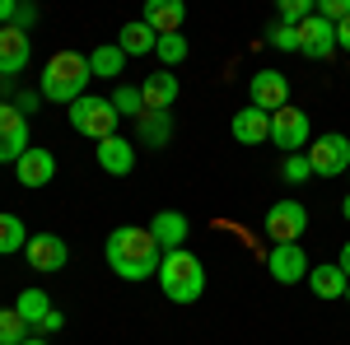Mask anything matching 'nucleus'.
<instances>
[{
  "instance_id": "obj_1",
  "label": "nucleus",
  "mask_w": 350,
  "mask_h": 345,
  "mask_svg": "<svg viewBox=\"0 0 350 345\" xmlns=\"http://www.w3.org/2000/svg\"><path fill=\"white\" fill-rule=\"evenodd\" d=\"M103 252H108L112 275H122V280H150V275H159V262H163V247L154 243V234L140 229V224L112 229Z\"/></svg>"
},
{
  "instance_id": "obj_2",
  "label": "nucleus",
  "mask_w": 350,
  "mask_h": 345,
  "mask_svg": "<svg viewBox=\"0 0 350 345\" xmlns=\"http://www.w3.org/2000/svg\"><path fill=\"white\" fill-rule=\"evenodd\" d=\"M89 56L80 52H52L47 56V66H42V80H38V94L47 98V103H80L84 94H89Z\"/></svg>"
},
{
  "instance_id": "obj_3",
  "label": "nucleus",
  "mask_w": 350,
  "mask_h": 345,
  "mask_svg": "<svg viewBox=\"0 0 350 345\" xmlns=\"http://www.w3.org/2000/svg\"><path fill=\"white\" fill-rule=\"evenodd\" d=\"M154 280L163 285V299H173V303H196V299L206 294V266H201L196 252L178 247V252H163Z\"/></svg>"
},
{
  "instance_id": "obj_4",
  "label": "nucleus",
  "mask_w": 350,
  "mask_h": 345,
  "mask_svg": "<svg viewBox=\"0 0 350 345\" xmlns=\"http://www.w3.org/2000/svg\"><path fill=\"white\" fill-rule=\"evenodd\" d=\"M70 126H75L84 140L103 145V140H112V135H117L122 117H117L112 98H103V94H84L80 103H70Z\"/></svg>"
},
{
  "instance_id": "obj_5",
  "label": "nucleus",
  "mask_w": 350,
  "mask_h": 345,
  "mask_svg": "<svg viewBox=\"0 0 350 345\" xmlns=\"http://www.w3.org/2000/svg\"><path fill=\"white\" fill-rule=\"evenodd\" d=\"M308 154V168H313V178H341L350 173V140L341 131H327L313 140V150H304Z\"/></svg>"
},
{
  "instance_id": "obj_6",
  "label": "nucleus",
  "mask_w": 350,
  "mask_h": 345,
  "mask_svg": "<svg viewBox=\"0 0 350 345\" xmlns=\"http://www.w3.org/2000/svg\"><path fill=\"white\" fill-rule=\"evenodd\" d=\"M262 229H267L271 247L275 243H299L304 238V229H308V210H304V201H275L262 219Z\"/></svg>"
},
{
  "instance_id": "obj_7",
  "label": "nucleus",
  "mask_w": 350,
  "mask_h": 345,
  "mask_svg": "<svg viewBox=\"0 0 350 345\" xmlns=\"http://www.w3.org/2000/svg\"><path fill=\"white\" fill-rule=\"evenodd\" d=\"M308 112H299V107H280L275 117H271V145L275 150H285V154H304L308 150Z\"/></svg>"
},
{
  "instance_id": "obj_8",
  "label": "nucleus",
  "mask_w": 350,
  "mask_h": 345,
  "mask_svg": "<svg viewBox=\"0 0 350 345\" xmlns=\"http://www.w3.org/2000/svg\"><path fill=\"white\" fill-rule=\"evenodd\" d=\"M28 61H33V38H28L24 28H0V84L19 80L28 70Z\"/></svg>"
},
{
  "instance_id": "obj_9",
  "label": "nucleus",
  "mask_w": 350,
  "mask_h": 345,
  "mask_svg": "<svg viewBox=\"0 0 350 345\" xmlns=\"http://www.w3.org/2000/svg\"><path fill=\"white\" fill-rule=\"evenodd\" d=\"M28 150V117L14 103H0V163H19Z\"/></svg>"
},
{
  "instance_id": "obj_10",
  "label": "nucleus",
  "mask_w": 350,
  "mask_h": 345,
  "mask_svg": "<svg viewBox=\"0 0 350 345\" xmlns=\"http://www.w3.org/2000/svg\"><path fill=\"white\" fill-rule=\"evenodd\" d=\"M267 271H271L275 285H299V280H308L313 266H308V252L299 243H275L271 257H267Z\"/></svg>"
},
{
  "instance_id": "obj_11",
  "label": "nucleus",
  "mask_w": 350,
  "mask_h": 345,
  "mask_svg": "<svg viewBox=\"0 0 350 345\" xmlns=\"http://www.w3.org/2000/svg\"><path fill=\"white\" fill-rule=\"evenodd\" d=\"M24 257L38 275H56L61 266L70 262V247H66V238H56V234H33L28 247H24Z\"/></svg>"
},
{
  "instance_id": "obj_12",
  "label": "nucleus",
  "mask_w": 350,
  "mask_h": 345,
  "mask_svg": "<svg viewBox=\"0 0 350 345\" xmlns=\"http://www.w3.org/2000/svg\"><path fill=\"white\" fill-rule=\"evenodd\" d=\"M247 94H252V107H262V112H280V107H290V80L280 75V70H257L252 84H247Z\"/></svg>"
},
{
  "instance_id": "obj_13",
  "label": "nucleus",
  "mask_w": 350,
  "mask_h": 345,
  "mask_svg": "<svg viewBox=\"0 0 350 345\" xmlns=\"http://www.w3.org/2000/svg\"><path fill=\"white\" fill-rule=\"evenodd\" d=\"M332 52H336V24H327L323 14H313L308 24L299 28V56H308V61H327Z\"/></svg>"
},
{
  "instance_id": "obj_14",
  "label": "nucleus",
  "mask_w": 350,
  "mask_h": 345,
  "mask_svg": "<svg viewBox=\"0 0 350 345\" xmlns=\"http://www.w3.org/2000/svg\"><path fill=\"white\" fill-rule=\"evenodd\" d=\"M178 94H183V84L173 70H154V75H145L140 80V98H145V112H168V107L178 103Z\"/></svg>"
},
{
  "instance_id": "obj_15",
  "label": "nucleus",
  "mask_w": 350,
  "mask_h": 345,
  "mask_svg": "<svg viewBox=\"0 0 350 345\" xmlns=\"http://www.w3.org/2000/svg\"><path fill=\"white\" fill-rule=\"evenodd\" d=\"M229 131H234L239 145H267V140H271V112H262V107L247 103L243 112H234Z\"/></svg>"
},
{
  "instance_id": "obj_16",
  "label": "nucleus",
  "mask_w": 350,
  "mask_h": 345,
  "mask_svg": "<svg viewBox=\"0 0 350 345\" xmlns=\"http://www.w3.org/2000/svg\"><path fill=\"white\" fill-rule=\"evenodd\" d=\"M150 234H154V243H159L163 252H178V247H187L191 224H187L183 210H159L154 219H150Z\"/></svg>"
},
{
  "instance_id": "obj_17",
  "label": "nucleus",
  "mask_w": 350,
  "mask_h": 345,
  "mask_svg": "<svg viewBox=\"0 0 350 345\" xmlns=\"http://www.w3.org/2000/svg\"><path fill=\"white\" fill-rule=\"evenodd\" d=\"M14 178H19V187H52L56 154H52V150H28L24 159L14 163Z\"/></svg>"
},
{
  "instance_id": "obj_18",
  "label": "nucleus",
  "mask_w": 350,
  "mask_h": 345,
  "mask_svg": "<svg viewBox=\"0 0 350 345\" xmlns=\"http://www.w3.org/2000/svg\"><path fill=\"white\" fill-rule=\"evenodd\" d=\"M140 19L154 28L159 38H168V33H183V24H187V5H183V0H150Z\"/></svg>"
},
{
  "instance_id": "obj_19",
  "label": "nucleus",
  "mask_w": 350,
  "mask_h": 345,
  "mask_svg": "<svg viewBox=\"0 0 350 345\" xmlns=\"http://www.w3.org/2000/svg\"><path fill=\"white\" fill-rule=\"evenodd\" d=\"M94 154H98V168H103V173H112V178H126V173L135 168V150L126 145V140H122V135L103 140Z\"/></svg>"
},
{
  "instance_id": "obj_20",
  "label": "nucleus",
  "mask_w": 350,
  "mask_h": 345,
  "mask_svg": "<svg viewBox=\"0 0 350 345\" xmlns=\"http://www.w3.org/2000/svg\"><path fill=\"white\" fill-rule=\"evenodd\" d=\"M154 42H159V33L145 24V19H131V24H122V33H117V47L126 56H150Z\"/></svg>"
},
{
  "instance_id": "obj_21",
  "label": "nucleus",
  "mask_w": 350,
  "mask_h": 345,
  "mask_svg": "<svg viewBox=\"0 0 350 345\" xmlns=\"http://www.w3.org/2000/svg\"><path fill=\"white\" fill-rule=\"evenodd\" d=\"M308 285H313V294H318V299H346V271H341V266L336 262H323V266H313V271H308Z\"/></svg>"
},
{
  "instance_id": "obj_22",
  "label": "nucleus",
  "mask_w": 350,
  "mask_h": 345,
  "mask_svg": "<svg viewBox=\"0 0 350 345\" xmlns=\"http://www.w3.org/2000/svg\"><path fill=\"white\" fill-rule=\"evenodd\" d=\"M135 131H140V145L163 150V145L173 140V112H145V117L135 122Z\"/></svg>"
},
{
  "instance_id": "obj_23",
  "label": "nucleus",
  "mask_w": 350,
  "mask_h": 345,
  "mask_svg": "<svg viewBox=\"0 0 350 345\" xmlns=\"http://www.w3.org/2000/svg\"><path fill=\"white\" fill-rule=\"evenodd\" d=\"M122 70H126V52H122L117 42H103V47L89 52V75H98V80H117Z\"/></svg>"
},
{
  "instance_id": "obj_24",
  "label": "nucleus",
  "mask_w": 350,
  "mask_h": 345,
  "mask_svg": "<svg viewBox=\"0 0 350 345\" xmlns=\"http://www.w3.org/2000/svg\"><path fill=\"white\" fill-rule=\"evenodd\" d=\"M14 313H19V318H24L28 327H38V322H42L47 313H52V294L33 285V290H24L19 299H14Z\"/></svg>"
},
{
  "instance_id": "obj_25",
  "label": "nucleus",
  "mask_w": 350,
  "mask_h": 345,
  "mask_svg": "<svg viewBox=\"0 0 350 345\" xmlns=\"http://www.w3.org/2000/svg\"><path fill=\"white\" fill-rule=\"evenodd\" d=\"M28 238H33V234L24 229V219H19V215H0V257H14V252H24Z\"/></svg>"
},
{
  "instance_id": "obj_26",
  "label": "nucleus",
  "mask_w": 350,
  "mask_h": 345,
  "mask_svg": "<svg viewBox=\"0 0 350 345\" xmlns=\"http://www.w3.org/2000/svg\"><path fill=\"white\" fill-rule=\"evenodd\" d=\"M108 98H112V107H117V117H135V122L145 117V98H140V84H117Z\"/></svg>"
},
{
  "instance_id": "obj_27",
  "label": "nucleus",
  "mask_w": 350,
  "mask_h": 345,
  "mask_svg": "<svg viewBox=\"0 0 350 345\" xmlns=\"http://www.w3.org/2000/svg\"><path fill=\"white\" fill-rule=\"evenodd\" d=\"M154 56L163 61V70H173V66H183V61L191 56V47H187V38H183V33H168V38L154 42Z\"/></svg>"
},
{
  "instance_id": "obj_28",
  "label": "nucleus",
  "mask_w": 350,
  "mask_h": 345,
  "mask_svg": "<svg viewBox=\"0 0 350 345\" xmlns=\"http://www.w3.org/2000/svg\"><path fill=\"white\" fill-rule=\"evenodd\" d=\"M28 336H33V327L14 308H0V345H24Z\"/></svg>"
},
{
  "instance_id": "obj_29",
  "label": "nucleus",
  "mask_w": 350,
  "mask_h": 345,
  "mask_svg": "<svg viewBox=\"0 0 350 345\" xmlns=\"http://www.w3.org/2000/svg\"><path fill=\"white\" fill-rule=\"evenodd\" d=\"M318 14V0H280V19L275 24H285V28H304L308 19Z\"/></svg>"
},
{
  "instance_id": "obj_30",
  "label": "nucleus",
  "mask_w": 350,
  "mask_h": 345,
  "mask_svg": "<svg viewBox=\"0 0 350 345\" xmlns=\"http://www.w3.org/2000/svg\"><path fill=\"white\" fill-rule=\"evenodd\" d=\"M280 173H285V182H308V178H313V168H308V154H285Z\"/></svg>"
},
{
  "instance_id": "obj_31",
  "label": "nucleus",
  "mask_w": 350,
  "mask_h": 345,
  "mask_svg": "<svg viewBox=\"0 0 350 345\" xmlns=\"http://www.w3.org/2000/svg\"><path fill=\"white\" fill-rule=\"evenodd\" d=\"M271 42H275V52H299V28H285V24H271L267 33Z\"/></svg>"
},
{
  "instance_id": "obj_32",
  "label": "nucleus",
  "mask_w": 350,
  "mask_h": 345,
  "mask_svg": "<svg viewBox=\"0 0 350 345\" xmlns=\"http://www.w3.org/2000/svg\"><path fill=\"white\" fill-rule=\"evenodd\" d=\"M318 14L327 24H346L350 19V0H318Z\"/></svg>"
},
{
  "instance_id": "obj_33",
  "label": "nucleus",
  "mask_w": 350,
  "mask_h": 345,
  "mask_svg": "<svg viewBox=\"0 0 350 345\" xmlns=\"http://www.w3.org/2000/svg\"><path fill=\"white\" fill-rule=\"evenodd\" d=\"M61 327H66V313H56V308H52L47 318L33 327V336H52V331H61Z\"/></svg>"
},
{
  "instance_id": "obj_34",
  "label": "nucleus",
  "mask_w": 350,
  "mask_h": 345,
  "mask_svg": "<svg viewBox=\"0 0 350 345\" xmlns=\"http://www.w3.org/2000/svg\"><path fill=\"white\" fill-rule=\"evenodd\" d=\"M33 24H38V10H33V5H19V10H14V28H24V33H28Z\"/></svg>"
},
{
  "instance_id": "obj_35",
  "label": "nucleus",
  "mask_w": 350,
  "mask_h": 345,
  "mask_svg": "<svg viewBox=\"0 0 350 345\" xmlns=\"http://www.w3.org/2000/svg\"><path fill=\"white\" fill-rule=\"evenodd\" d=\"M38 103H42V94H19V98H14V107H19V112H38Z\"/></svg>"
},
{
  "instance_id": "obj_36",
  "label": "nucleus",
  "mask_w": 350,
  "mask_h": 345,
  "mask_svg": "<svg viewBox=\"0 0 350 345\" xmlns=\"http://www.w3.org/2000/svg\"><path fill=\"white\" fill-rule=\"evenodd\" d=\"M14 10H19L14 0H0V28H10V24H14Z\"/></svg>"
},
{
  "instance_id": "obj_37",
  "label": "nucleus",
  "mask_w": 350,
  "mask_h": 345,
  "mask_svg": "<svg viewBox=\"0 0 350 345\" xmlns=\"http://www.w3.org/2000/svg\"><path fill=\"white\" fill-rule=\"evenodd\" d=\"M336 52H350V19L336 24Z\"/></svg>"
},
{
  "instance_id": "obj_38",
  "label": "nucleus",
  "mask_w": 350,
  "mask_h": 345,
  "mask_svg": "<svg viewBox=\"0 0 350 345\" xmlns=\"http://www.w3.org/2000/svg\"><path fill=\"white\" fill-rule=\"evenodd\" d=\"M336 266L346 271V280H350V243H346V247H341V257H336Z\"/></svg>"
},
{
  "instance_id": "obj_39",
  "label": "nucleus",
  "mask_w": 350,
  "mask_h": 345,
  "mask_svg": "<svg viewBox=\"0 0 350 345\" xmlns=\"http://www.w3.org/2000/svg\"><path fill=\"white\" fill-rule=\"evenodd\" d=\"M24 345H52V341H42V336H28V341Z\"/></svg>"
},
{
  "instance_id": "obj_40",
  "label": "nucleus",
  "mask_w": 350,
  "mask_h": 345,
  "mask_svg": "<svg viewBox=\"0 0 350 345\" xmlns=\"http://www.w3.org/2000/svg\"><path fill=\"white\" fill-rule=\"evenodd\" d=\"M341 215H346V219H350V196H346V201H341Z\"/></svg>"
},
{
  "instance_id": "obj_41",
  "label": "nucleus",
  "mask_w": 350,
  "mask_h": 345,
  "mask_svg": "<svg viewBox=\"0 0 350 345\" xmlns=\"http://www.w3.org/2000/svg\"><path fill=\"white\" fill-rule=\"evenodd\" d=\"M346 299H350V285H346Z\"/></svg>"
}]
</instances>
